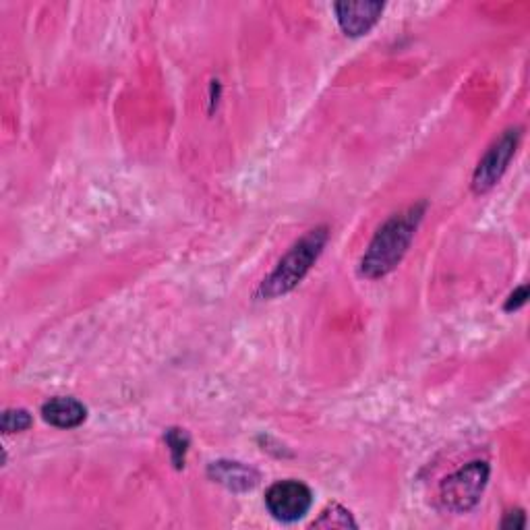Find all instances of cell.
I'll use <instances>...</instances> for the list:
<instances>
[{
  "label": "cell",
  "mask_w": 530,
  "mask_h": 530,
  "mask_svg": "<svg viewBox=\"0 0 530 530\" xmlns=\"http://www.w3.org/2000/svg\"><path fill=\"white\" fill-rule=\"evenodd\" d=\"M526 299H528V286H520V288H516V290L510 294L508 301H506V305H504V309H506L508 313L518 311L520 307L526 305Z\"/></svg>",
  "instance_id": "7c38bea8"
},
{
  "label": "cell",
  "mask_w": 530,
  "mask_h": 530,
  "mask_svg": "<svg viewBox=\"0 0 530 530\" xmlns=\"http://www.w3.org/2000/svg\"><path fill=\"white\" fill-rule=\"evenodd\" d=\"M425 212L427 201H419L408 205L406 210L394 214L390 220L381 224L361 259L359 274L367 280H379L394 272L410 249L412 241H415V234L425 218Z\"/></svg>",
  "instance_id": "6da1fadb"
},
{
  "label": "cell",
  "mask_w": 530,
  "mask_h": 530,
  "mask_svg": "<svg viewBox=\"0 0 530 530\" xmlns=\"http://www.w3.org/2000/svg\"><path fill=\"white\" fill-rule=\"evenodd\" d=\"M164 441L166 446L170 450V458H172V464L176 470L185 468V460H187V452H189V444H191V437L185 429H168L164 433Z\"/></svg>",
  "instance_id": "9c48e42d"
},
{
  "label": "cell",
  "mask_w": 530,
  "mask_h": 530,
  "mask_svg": "<svg viewBox=\"0 0 530 530\" xmlns=\"http://www.w3.org/2000/svg\"><path fill=\"white\" fill-rule=\"evenodd\" d=\"M489 481V464L475 460L456 470L439 485V502L448 512L466 514L473 510Z\"/></svg>",
  "instance_id": "3957f363"
},
{
  "label": "cell",
  "mask_w": 530,
  "mask_h": 530,
  "mask_svg": "<svg viewBox=\"0 0 530 530\" xmlns=\"http://www.w3.org/2000/svg\"><path fill=\"white\" fill-rule=\"evenodd\" d=\"M330 241V228L317 226L309 230L303 239L294 243L288 253L278 261L276 270L265 278L257 290L259 299H278L297 288L311 272L315 261Z\"/></svg>",
  "instance_id": "7a4b0ae2"
},
{
  "label": "cell",
  "mask_w": 530,
  "mask_h": 530,
  "mask_svg": "<svg viewBox=\"0 0 530 530\" xmlns=\"http://www.w3.org/2000/svg\"><path fill=\"white\" fill-rule=\"evenodd\" d=\"M504 528H514V530H520L526 526V514L522 510H512L506 514L504 522H502Z\"/></svg>",
  "instance_id": "4fadbf2b"
},
{
  "label": "cell",
  "mask_w": 530,
  "mask_h": 530,
  "mask_svg": "<svg viewBox=\"0 0 530 530\" xmlns=\"http://www.w3.org/2000/svg\"><path fill=\"white\" fill-rule=\"evenodd\" d=\"M32 425H34V419L25 408H9V410H5L3 412V423H0L5 435L27 431Z\"/></svg>",
  "instance_id": "8fae6325"
},
{
  "label": "cell",
  "mask_w": 530,
  "mask_h": 530,
  "mask_svg": "<svg viewBox=\"0 0 530 530\" xmlns=\"http://www.w3.org/2000/svg\"><path fill=\"white\" fill-rule=\"evenodd\" d=\"M313 506V493L301 481H278L265 491V508L280 522H297Z\"/></svg>",
  "instance_id": "5b68a950"
},
{
  "label": "cell",
  "mask_w": 530,
  "mask_h": 530,
  "mask_svg": "<svg viewBox=\"0 0 530 530\" xmlns=\"http://www.w3.org/2000/svg\"><path fill=\"white\" fill-rule=\"evenodd\" d=\"M42 419L56 429H75L87 419V408L75 398H50L42 404Z\"/></svg>",
  "instance_id": "ba28073f"
},
{
  "label": "cell",
  "mask_w": 530,
  "mask_h": 530,
  "mask_svg": "<svg viewBox=\"0 0 530 530\" xmlns=\"http://www.w3.org/2000/svg\"><path fill=\"white\" fill-rule=\"evenodd\" d=\"M208 477L214 483H218V485H222L234 493L251 491L259 483V473L253 466H247L243 462H234V460L212 462L208 468Z\"/></svg>",
  "instance_id": "52a82bcc"
},
{
  "label": "cell",
  "mask_w": 530,
  "mask_h": 530,
  "mask_svg": "<svg viewBox=\"0 0 530 530\" xmlns=\"http://www.w3.org/2000/svg\"><path fill=\"white\" fill-rule=\"evenodd\" d=\"M311 526L313 528H357V522L346 508H342L340 504H330Z\"/></svg>",
  "instance_id": "30bf717a"
},
{
  "label": "cell",
  "mask_w": 530,
  "mask_h": 530,
  "mask_svg": "<svg viewBox=\"0 0 530 530\" xmlns=\"http://www.w3.org/2000/svg\"><path fill=\"white\" fill-rule=\"evenodd\" d=\"M336 19L342 32L350 38H359L369 34L384 13V3L377 0H361V3H336Z\"/></svg>",
  "instance_id": "8992f818"
},
{
  "label": "cell",
  "mask_w": 530,
  "mask_h": 530,
  "mask_svg": "<svg viewBox=\"0 0 530 530\" xmlns=\"http://www.w3.org/2000/svg\"><path fill=\"white\" fill-rule=\"evenodd\" d=\"M522 139V127H512L499 135L485 152V156L479 160L475 174H473V191L475 193H487L491 191L504 172L508 170L512 158L516 156V150Z\"/></svg>",
  "instance_id": "277c9868"
}]
</instances>
